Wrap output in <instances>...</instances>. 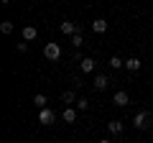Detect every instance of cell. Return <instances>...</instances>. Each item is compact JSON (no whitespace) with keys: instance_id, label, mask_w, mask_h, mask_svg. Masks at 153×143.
I'll use <instances>...</instances> for the list:
<instances>
[{"instance_id":"obj_1","label":"cell","mask_w":153,"mask_h":143,"mask_svg":"<svg viewBox=\"0 0 153 143\" xmlns=\"http://www.w3.org/2000/svg\"><path fill=\"white\" fill-rule=\"evenodd\" d=\"M133 125L138 128V130H146V128L153 125V112L143 110V112H135V118H133Z\"/></svg>"},{"instance_id":"obj_2","label":"cell","mask_w":153,"mask_h":143,"mask_svg":"<svg viewBox=\"0 0 153 143\" xmlns=\"http://www.w3.org/2000/svg\"><path fill=\"white\" fill-rule=\"evenodd\" d=\"M44 56H46L49 61H59V59H61V46L56 44V41L46 44V46H44Z\"/></svg>"},{"instance_id":"obj_3","label":"cell","mask_w":153,"mask_h":143,"mask_svg":"<svg viewBox=\"0 0 153 143\" xmlns=\"http://www.w3.org/2000/svg\"><path fill=\"white\" fill-rule=\"evenodd\" d=\"M54 120H56V112L49 110V107H41V112H38V123H41V125H51Z\"/></svg>"},{"instance_id":"obj_4","label":"cell","mask_w":153,"mask_h":143,"mask_svg":"<svg viewBox=\"0 0 153 143\" xmlns=\"http://www.w3.org/2000/svg\"><path fill=\"white\" fill-rule=\"evenodd\" d=\"M82 28H79V23L74 21H61V33H66V36H74V33H79Z\"/></svg>"},{"instance_id":"obj_5","label":"cell","mask_w":153,"mask_h":143,"mask_svg":"<svg viewBox=\"0 0 153 143\" xmlns=\"http://www.w3.org/2000/svg\"><path fill=\"white\" fill-rule=\"evenodd\" d=\"M112 102L117 105V107H125V105L130 102V97H128L125 89H117V92H115V97H112Z\"/></svg>"},{"instance_id":"obj_6","label":"cell","mask_w":153,"mask_h":143,"mask_svg":"<svg viewBox=\"0 0 153 143\" xmlns=\"http://www.w3.org/2000/svg\"><path fill=\"white\" fill-rule=\"evenodd\" d=\"M92 31H94V33H105V31H107V21H105V18L92 21Z\"/></svg>"},{"instance_id":"obj_7","label":"cell","mask_w":153,"mask_h":143,"mask_svg":"<svg viewBox=\"0 0 153 143\" xmlns=\"http://www.w3.org/2000/svg\"><path fill=\"white\" fill-rule=\"evenodd\" d=\"M61 120H64V123H74L76 120V110H74V107H66V110L61 112Z\"/></svg>"},{"instance_id":"obj_8","label":"cell","mask_w":153,"mask_h":143,"mask_svg":"<svg viewBox=\"0 0 153 143\" xmlns=\"http://www.w3.org/2000/svg\"><path fill=\"white\" fill-rule=\"evenodd\" d=\"M110 84V79L105 77V74H97V77H94V89H105Z\"/></svg>"},{"instance_id":"obj_9","label":"cell","mask_w":153,"mask_h":143,"mask_svg":"<svg viewBox=\"0 0 153 143\" xmlns=\"http://www.w3.org/2000/svg\"><path fill=\"white\" fill-rule=\"evenodd\" d=\"M125 69L138 72V69H140V59H138V56H133V59H125Z\"/></svg>"},{"instance_id":"obj_10","label":"cell","mask_w":153,"mask_h":143,"mask_svg":"<svg viewBox=\"0 0 153 143\" xmlns=\"http://www.w3.org/2000/svg\"><path fill=\"white\" fill-rule=\"evenodd\" d=\"M79 66H82L84 74H89V72H94V59H82V61H79Z\"/></svg>"},{"instance_id":"obj_11","label":"cell","mask_w":153,"mask_h":143,"mask_svg":"<svg viewBox=\"0 0 153 143\" xmlns=\"http://www.w3.org/2000/svg\"><path fill=\"white\" fill-rule=\"evenodd\" d=\"M36 26H26V28H23V39H26V41H33V39H36Z\"/></svg>"},{"instance_id":"obj_12","label":"cell","mask_w":153,"mask_h":143,"mask_svg":"<svg viewBox=\"0 0 153 143\" xmlns=\"http://www.w3.org/2000/svg\"><path fill=\"white\" fill-rule=\"evenodd\" d=\"M107 130L112 133V136H117V133H123V123H120V120H112V123H107Z\"/></svg>"},{"instance_id":"obj_13","label":"cell","mask_w":153,"mask_h":143,"mask_svg":"<svg viewBox=\"0 0 153 143\" xmlns=\"http://www.w3.org/2000/svg\"><path fill=\"white\" fill-rule=\"evenodd\" d=\"M110 69H120V66H125V59H120V56H110Z\"/></svg>"},{"instance_id":"obj_14","label":"cell","mask_w":153,"mask_h":143,"mask_svg":"<svg viewBox=\"0 0 153 143\" xmlns=\"http://www.w3.org/2000/svg\"><path fill=\"white\" fill-rule=\"evenodd\" d=\"M0 31L5 33V36H8V33H13V21H3V23H0Z\"/></svg>"},{"instance_id":"obj_15","label":"cell","mask_w":153,"mask_h":143,"mask_svg":"<svg viewBox=\"0 0 153 143\" xmlns=\"http://www.w3.org/2000/svg\"><path fill=\"white\" fill-rule=\"evenodd\" d=\"M33 102H36V107H46V102H49V100H46V95H36V97H33Z\"/></svg>"},{"instance_id":"obj_16","label":"cell","mask_w":153,"mask_h":143,"mask_svg":"<svg viewBox=\"0 0 153 143\" xmlns=\"http://www.w3.org/2000/svg\"><path fill=\"white\" fill-rule=\"evenodd\" d=\"M61 100H64V102H74V100H76V92H71V89H66V92L61 95Z\"/></svg>"},{"instance_id":"obj_17","label":"cell","mask_w":153,"mask_h":143,"mask_svg":"<svg viewBox=\"0 0 153 143\" xmlns=\"http://www.w3.org/2000/svg\"><path fill=\"white\" fill-rule=\"evenodd\" d=\"M71 44H74V49H79V46L84 44V39H82V33H74V36H71Z\"/></svg>"},{"instance_id":"obj_18","label":"cell","mask_w":153,"mask_h":143,"mask_svg":"<svg viewBox=\"0 0 153 143\" xmlns=\"http://www.w3.org/2000/svg\"><path fill=\"white\" fill-rule=\"evenodd\" d=\"M76 107H79V110H87V107H89V100L87 97H79V100H76Z\"/></svg>"},{"instance_id":"obj_19","label":"cell","mask_w":153,"mask_h":143,"mask_svg":"<svg viewBox=\"0 0 153 143\" xmlns=\"http://www.w3.org/2000/svg\"><path fill=\"white\" fill-rule=\"evenodd\" d=\"M18 51H21V54H23V51H28V44H26V41H21V44H18Z\"/></svg>"},{"instance_id":"obj_20","label":"cell","mask_w":153,"mask_h":143,"mask_svg":"<svg viewBox=\"0 0 153 143\" xmlns=\"http://www.w3.org/2000/svg\"><path fill=\"white\" fill-rule=\"evenodd\" d=\"M97 143H110V141H107V138H102V141H97Z\"/></svg>"},{"instance_id":"obj_21","label":"cell","mask_w":153,"mask_h":143,"mask_svg":"<svg viewBox=\"0 0 153 143\" xmlns=\"http://www.w3.org/2000/svg\"><path fill=\"white\" fill-rule=\"evenodd\" d=\"M0 3H3V5H8V3H10V0H0Z\"/></svg>"}]
</instances>
